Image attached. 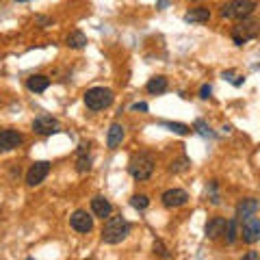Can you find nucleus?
Here are the masks:
<instances>
[{
	"mask_svg": "<svg viewBox=\"0 0 260 260\" xmlns=\"http://www.w3.org/2000/svg\"><path fill=\"white\" fill-rule=\"evenodd\" d=\"M130 234V223L126 221L124 217H107V223L102 228V241L107 243V245H117L121 243L126 237Z\"/></svg>",
	"mask_w": 260,
	"mask_h": 260,
	"instance_id": "nucleus-1",
	"label": "nucleus"
},
{
	"mask_svg": "<svg viewBox=\"0 0 260 260\" xmlns=\"http://www.w3.org/2000/svg\"><path fill=\"white\" fill-rule=\"evenodd\" d=\"M128 172L130 176L135 178V180H148V178L154 174V158H152V154L148 152H141V154H135L133 158H130L128 162Z\"/></svg>",
	"mask_w": 260,
	"mask_h": 260,
	"instance_id": "nucleus-2",
	"label": "nucleus"
},
{
	"mask_svg": "<svg viewBox=\"0 0 260 260\" xmlns=\"http://www.w3.org/2000/svg\"><path fill=\"white\" fill-rule=\"evenodd\" d=\"M260 35V20H251V18H243L239 24L232 28V39L237 46L247 44L249 39H254Z\"/></svg>",
	"mask_w": 260,
	"mask_h": 260,
	"instance_id": "nucleus-3",
	"label": "nucleus"
},
{
	"mask_svg": "<svg viewBox=\"0 0 260 260\" xmlns=\"http://www.w3.org/2000/svg\"><path fill=\"white\" fill-rule=\"evenodd\" d=\"M256 9V3L254 0H230L228 5L221 7V18L228 20H243V18H249Z\"/></svg>",
	"mask_w": 260,
	"mask_h": 260,
	"instance_id": "nucleus-4",
	"label": "nucleus"
},
{
	"mask_svg": "<svg viewBox=\"0 0 260 260\" xmlns=\"http://www.w3.org/2000/svg\"><path fill=\"white\" fill-rule=\"evenodd\" d=\"M113 91L107 87H93V89H89V91L85 93V104H87V109H91V111H102V109H107L113 104Z\"/></svg>",
	"mask_w": 260,
	"mask_h": 260,
	"instance_id": "nucleus-5",
	"label": "nucleus"
},
{
	"mask_svg": "<svg viewBox=\"0 0 260 260\" xmlns=\"http://www.w3.org/2000/svg\"><path fill=\"white\" fill-rule=\"evenodd\" d=\"M241 237L245 243H249V245H254V243L260 241V219L258 217H247V219H243V228H241Z\"/></svg>",
	"mask_w": 260,
	"mask_h": 260,
	"instance_id": "nucleus-6",
	"label": "nucleus"
},
{
	"mask_svg": "<svg viewBox=\"0 0 260 260\" xmlns=\"http://www.w3.org/2000/svg\"><path fill=\"white\" fill-rule=\"evenodd\" d=\"M50 174V162L46 160H39V162H32L30 169L26 172V184L28 186H37L46 180V176Z\"/></svg>",
	"mask_w": 260,
	"mask_h": 260,
	"instance_id": "nucleus-7",
	"label": "nucleus"
},
{
	"mask_svg": "<svg viewBox=\"0 0 260 260\" xmlns=\"http://www.w3.org/2000/svg\"><path fill=\"white\" fill-rule=\"evenodd\" d=\"M32 130H35L37 135H56L61 130V124L50 115H39L32 121Z\"/></svg>",
	"mask_w": 260,
	"mask_h": 260,
	"instance_id": "nucleus-8",
	"label": "nucleus"
},
{
	"mask_svg": "<svg viewBox=\"0 0 260 260\" xmlns=\"http://www.w3.org/2000/svg\"><path fill=\"white\" fill-rule=\"evenodd\" d=\"M160 200H162V206H167V208H180L189 202V193L182 189H169L162 193Z\"/></svg>",
	"mask_w": 260,
	"mask_h": 260,
	"instance_id": "nucleus-9",
	"label": "nucleus"
},
{
	"mask_svg": "<svg viewBox=\"0 0 260 260\" xmlns=\"http://www.w3.org/2000/svg\"><path fill=\"white\" fill-rule=\"evenodd\" d=\"M70 223H72V228H74L76 232H80V234H87V232L93 230V217L89 215L87 210H76V213L72 215Z\"/></svg>",
	"mask_w": 260,
	"mask_h": 260,
	"instance_id": "nucleus-10",
	"label": "nucleus"
},
{
	"mask_svg": "<svg viewBox=\"0 0 260 260\" xmlns=\"http://www.w3.org/2000/svg\"><path fill=\"white\" fill-rule=\"evenodd\" d=\"M22 143V135L13 128H7V130H0V152H11L15 148H20Z\"/></svg>",
	"mask_w": 260,
	"mask_h": 260,
	"instance_id": "nucleus-11",
	"label": "nucleus"
},
{
	"mask_svg": "<svg viewBox=\"0 0 260 260\" xmlns=\"http://www.w3.org/2000/svg\"><path fill=\"white\" fill-rule=\"evenodd\" d=\"M91 210H93V215H95V217L107 219V217L113 213V206H111V202H109L107 198L98 195V198H93V200H91Z\"/></svg>",
	"mask_w": 260,
	"mask_h": 260,
	"instance_id": "nucleus-12",
	"label": "nucleus"
},
{
	"mask_svg": "<svg viewBox=\"0 0 260 260\" xmlns=\"http://www.w3.org/2000/svg\"><path fill=\"white\" fill-rule=\"evenodd\" d=\"M256 210H258V202L254 198H245V200H241L239 204H237V219H247L251 215H256Z\"/></svg>",
	"mask_w": 260,
	"mask_h": 260,
	"instance_id": "nucleus-13",
	"label": "nucleus"
},
{
	"mask_svg": "<svg viewBox=\"0 0 260 260\" xmlns=\"http://www.w3.org/2000/svg\"><path fill=\"white\" fill-rule=\"evenodd\" d=\"M26 87L30 89V91H35V93H42L46 91L48 87H50V78L44 76V74H32L26 78Z\"/></svg>",
	"mask_w": 260,
	"mask_h": 260,
	"instance_id": "nucleus-14",
	"label": "nucleus"
},
{
	"mask_svg": "<svg viewBox=\"0 0 260 260\" xmlns=\"http://www.w3.org/2000/svg\"><path fill=\"white\" fill-rule=\"evenodd\" d=\"M225 230V219L223 217H213L206 223V237L208 239H219Z\"/></svg>",
	"mask_w": 260,
	"mask_h": 260,
	"instance_id": "nucleus-15",
	"label": "nucleus"
},
{
	"mask_svg": "<svg viewBox=\"0 0 260 260\" xmlns=\"http://www.w3.org/2000/svg\"><path fill=\"white\" fill-rule=\"evenodd\" d=\"M124 126H119V124H113L109 128V135H107V145L111 150H115L117 145H121V141H124Z\"/></svg>",
	"mask_w": 260,
	"mask_h": 260,
	"instance_id": "nucleus-16",
	"label": "nucleus"
},
{
	"mask_svg": "<svg viewBox=\"0 0 260 260\" xmlns=\"http://www.w3.org/2000/svg\"><path fill=\"white\" fill-rule=\"evenodd\" d=\"M210 20V11L206 7H198V9H191L189 13L184 15V22L189 24H202V22H208Z\"/></svg>",
	"mask_w": 260,
	"mask_h": 260,
	"instance_id": "nucleus-17",
	"label": "nucleus"
},
{
	"mask_svg": "<svg viewBox=\"0 0 260 260\" xmlns=\"http://www.w3.org/2000/svg\"><path fill=\"white\" fill-rule=\"evenodd\" d=\"M89 169H91L89 148H87V145H80V150H78V158H76V172H78V174H87Z\"/></svg>",
	"mask_w": 260,
	"mask_h": 260,
	"instance_id": "nucleus-18",
	"label": "nucleus"
},
{
	"mask_svg": "<svg viewBox=\"0 0 260 260\" xmlns=\"http://www.w3.org/2000/svg\"><path fill=\"white\" fill-rule=\"evenodd\" d=\"M65 44H68L70 48H76V50L78 48H85L87 46V35L83 30H72L70 35L65 37Z\"/></svg>",
	"mask_w": 260,
	"mask_h": 260,
	"instance_id": "nucleus-19",
	"label": "nucleus"
},
{
	"mask_svg": "<svg viewBox=\"0 0 260 260\" xmlns=\"http://www.w3.org/2000/svg\"><path fill=\"white\" fill-rule=\"evenodd\" d=\"M148 91H150L152 95L165 93V91H167V78H165V76H154V78H150V83H148Z\"/></svg>",
	"mask_w": 260,
	"mask_h": 260,
	"instance_id": "nucleus-20",
	"label": "nucleus"
},
{
	"mask_svg": "<svg viewBox=\"0 0 260 260\" xmlns=\"http://www.w3.org/2000/svg\"><path fill=\"white\" fill-rule=\"evenodd\" d=\"M223 237H225V241L230 243H237V239H239V219H230V221H225V230H223Z\"/></svg>",
	"mask_w": 260,
	"mask_h": 260,
	"instance_id": "nucleus-21",
	"label": "nucleus"
},
{
	"mask_svg": "<svg viewBox=\"0 0 260 260\" xmlns=\"http://www.w3.org/2000/svg\"><path fill=\"white\" fill-rule=\"evenodd\" d=\"M130 206L137 210H145L150 206V198L148 195H133V198H130Z\"/></svg>",
	"mask_w": 260,
	"mask_h": 260,
	"instance_id": "nucleus-22",
	"label": "nucleus"
},
{
	"mask_svg": "<svg viewBox=\"0 0 260 260\" xmlns=\"http://www.w3.org/2000/svg\"><path fill=\"white\" fill-rule=\"evenodd\" d=\"M165 128H169L172 133H176V135H189L191 133V128L189 126H184V124H176V121H160Z\"/></svg>",
	"mask_w": 260,
	"mask_h": 260,
	"instance_id": "nucleus-23",
	"label": "nucleus"
},
{
	"mask_svg": "<svg viewBox=\"0 0 260 260\" xmlns=\"http://www.w3.org/2000/svg\"><path fill=\"white\" fill-rule=\"evenodd\" d=\"M206 193H208V200L213 202V204H219V202H221V200H219V193H217V182H210Z\"/></svg>",
	"mask_w": 260,
	"mask_h": 260,
	"instance_id": "nucleus-24",
	"label": "nucleus"
},
{
	"mask_svg": "<svg viewBox=\"0 0 260 260\" xmlns=\"http://www.w3.org/2000/svg\"><path fill=\"white\" fill-rule=\"evenodd\" d=\"M195 128L200 130V135H202V137H210V139H213V137H215V133H210V128H208V126H206L202 119L195 121Z\"/></svg>",
	"mask_w": 260,
	"mask_h": 260,
	"instance_id": "nucleus-25",
	"label": "nucleus"
},
{
	"mask_svg": "<svg viewBox=\"0 0 260 260\" xmlns=\"http://www.w3.org/2000/svg\"><path fill=\"white\" fill-rule=\"evenodd\" d=\"M186 167H189V158H180V160L172 162V172H182Z\"/></svg>",
	"mask_w": 260,
	"mask_h": 260,
	"instance_id": "nucleus-26",
	"label": "nucleus"
},
{
	"mask_svg": "<svg viewBox=\"0 0 260 260\" xmlns=\"http://www.w3.org/2000/svg\"><path fill=\"white\" fill-rule=\"evenodd\" d=\"M154 254H158V256H162V258H169V251L165 249V245H162L160 241L154 243Z\"/></svg>",
	"mask_w": 260,
	"mask_h": 260,
	"instance_id": "nucleus-27",
	"label": "nucleus"
},
{
	"mask_svg": "<svg viewBox=\"0 0 260 260\" xmlns=\"http://www.w3.org/2000/svg\"><path fill=\"white\" fill-rule=\"evenodd\" d=\"M210 93H213V87H210V85H204L200 89V98H204V100H206V98H210Z\"/></svg>",
	"mask_w": 260,
	"mask_h": 260,
	"instance_id": "nucleus-28",
	"label": "nucleus"
},
{
	"mask_svg": "<svg viewBox=\"0 0 260 260\" xmlns=\"http://www.w3.org/2000/svg\"><path fill=\"white\" fill-rule=\"evenodd\" d=\"M133 111H148V104H145V102H137V104H133Z\"/></svg>",
	"mask_w": 260,
	"mask_h": 260,
	"instance_id": "nucleus-29",
	"label": "nucleus"
},
{
	"mask_svg": "<svg viewBox=\"0 0 260 260\" xmlns=\"http://www.w3.org/2000/svg\"><path fill=\"white\" fill-rule=\"evenodd\" d=\"M245 258H247V260H256V258H258V254H256V251H249V254H247Z\"/></svg>",
	"mask_w": 260,
	"mask_h": 260,
	"instance_id": "nucleus-30",
	"label": "nucleus"
},
{
	"mask_svg": "<svg viewBox=\"0 0 260 260\" xmlns=\"http://www.w3.org/2000/svg\"><path fill=\"white\" fill-rule=\"evenodd\" d=\"M37 22H39V24H42V26H46V24H50V20H48V18H39Z\"/></svg>",
	"mask_w": 260,
	"mask_h": 260,
	"instance_id": "nucleus-31",
	"label": "nucleus"
},
{
	"mask_svg": "<svg viewBox=\"0 0 260 260\" xmlns=\"http://www.w3.org/2000/svg\"><path fill=\"white\" fill-rule=\"evenodd\" d=\"M15 3H28V0H15Z\"/></svg>",
	"mask_w": 260,
	"mask_h": 260,
	"instance_id": "nucleus-32",
	"label": "nucleus"
}]
</instances>
